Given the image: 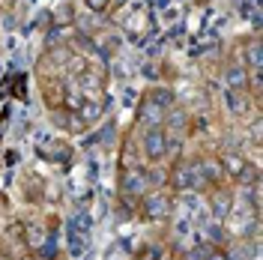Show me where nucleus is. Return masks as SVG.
<instances>
[{
  "instance_id": "nucleus-17",
  "label": "nucleus",
  "mask_w": 263,
  "mask_h": 260,
  "mask_svg": "<svg viewBox=\"0 0 263 260\" xmlns=\"http://www.w3.org/2000/svg\"><path fill=\"white\" fill-rule=\"evenodd\" d=\"M213 251V245H203V243H197V248H192L189 251V260H203L206 254Z\"/></svg>"
},
{
  "instance_id": "nucleus-2",
  "label": "nucleus",
  "mask_w": 263,
  "mask_h": 260,
  "mask_svg": "<svg viewBox=\"0 0 263 260\" xmlns=\"http://www.w3.org/2000/svg\"><path fill=\"white\" fill-rule=\"evenodd\" d=\"M149 192V171L144 168H126L123 174H120V195L135 200V197H144Z\"/></svg>"
},
{
  "instance_id": "nucleus-18",
  "label": "nucleus",
  "mask_w": 263,
  "mask_h": 260,
  "mask_svg": "<svg viewBox=\"0 0 263 260\" xmlns=\"http://www.w3.org/2000/svg\"><path fill=\"white\" fill-rule=\"evenodd\" d=\"M203 260H230V257H228V251H221V248H213V251H210V254H206Z\"/></svg>"
},
{
  "instance_id": "nucleus-10",
  "label": "nucleus",
  "mask_w": 263,
  "mask_h": 260,
  "mask_svg": "<svg viewBox=\"0 0 263 260\" xmlns=\"http://www.w3.org/2000/svg\"><path fill=\"white\" fill-rule=\"evenodd\" d=\"M75 114H78V120H81L84 126H93V123H99V120H102V114H105V102H96V99H87V96H84L81 108H78Z\"/></svg>"
},
{
  "instance_id": "nucleus-13",
  "label": "nucleus",
  "mask_w": 263,
  "mask_h": 260,
  "mask_svg": "<svg viewBox=\"0 0 263 260\" xmlns=\"http://www.w3.org/2000/svg\"><path fill=\"white\" fill-rule=\"evenodd\" d=\"M210 207H213V218L215 221H224V218L230 215V207H233L230 192H215V195L210 197Z\"/></svg>"
},
{
  "instance_id": "nucleus-21",
  "label": "nucleus",
  "mask_w": 263,
  "mask_h": 260,
  "mask_svg": "<svg viewBox=\"0 0 263 260\" xmlns=\"http://www.w3.org/2000/svg\"><path fill=\"white\" fill-rule=\"evenodd\" d=\"M33 260H45V257H39V254H36V257H33Z\"/></svg>"
},
{
  "instance_id": "nucleus-15",
  "label": "nucleus",
  "mask_w": 263,
  "mask_h": 260,
  "mask_svg": "<svg viewBox=\"0 0 263 260\" xmlns=\"http://www.w3.org/2000/svg\"><path fill=\"white\" fill-rule=\"evenodd\" d=\"M149 96L156 99V102H159L162 108H171V105H174V93H171V90H164V87H159V90H153Z\"/></svg>"
},
{
  "instance_id": "nucleus-3",
  "label": "nucleus",
  "mask_w": 263,
  "mask_h": 260,
  "mask_svg": "<svg viewBox=\"0 0 263 260\" xmlns=\"http://www.w3.org/2000/svg\"><path fill=\"white\" fill-rule=\"evenodd\" d=\"M218 162H221V168H224V174L233 177L236 182H251V179H257L254 164L248 162L246 156H239V153H224Z\"/></svg>"
},
{
  "instance_id": "nucleus-16",
  "label": "nucleus",
  "mask_w": 263,
  "mask_h": 260,
  "mask_svg": "<svg viewBox=\"0 0 263 260\" xmlns=\"http://www.w3.org/2000/svg\"><path fill=\"white\" fill-rule=\"evenodd\" d=\"M84 6H87L90 12H96V15H105V12L111 9V0H84Z\"/></svg>"
},
{
  "instance_id": "nucleus-19",
  "label": "nucleus",
  "mask_w": 263,
  "mask_h": 260,
  "mask_svg": "<svg viewBox=\"0 0 263 260\" xmlns=\"http://www.w3.org/2000/svg\"><path fill=\"white\" fill-rule=\"evenodd\" d=\"M9 90H12V78H6V81L0 84V99H3V96H9Z\"/></svg>"
},
{
  "instance_id": "nucleus-9",
  "label": "nucleus",
  "mask_w": 263,
  "mask_h": 260,
  "mask_svg": "<svg viewBox=\"0 0 263 260\" xmlns=\"http://www.w3.org/2000/svg\"><path fill=\"white\" fill-rule=\"evenodd\" d=\"M248 78H251V72H248L242 63H230L224 69V84H228V90H248Z\"/></svg>"
},
{
  "instance_id": "nucleus-4",
  "label": "nucleus",
  "mask_w": 263,
  "mask_h": 260,
  "mask_svg": "<svg viewBox=\"0 0 263 260\" xmlns=\"http://www.w3.org/2000/svg\"><path fill=\"white\" fill-rule=\"evenodd\" d=\"M141 153H144L147 162H162L164 156H167V135H164L162 126L144 132V138H141Z\"/></svg>"
},
{
  "instance_id": "nucleus-14",
  "label": "nucleus",
  "mask_w": 263,
  "mask_h": 260,
  "mask_svg": "<svg viewBox=\"0 0 263 260\" xmlns=\"http://www.w3.org/2000/svg\"><path fill=\"white\" fill-rule=\"evenodd\" d=\"M21 236H24V245H27V248H33V251H39V248L45 245V239H48V230L42 228V225H27Z\"/></svg>"
},
{
  "instance_id": "nucleus-22",
  "label": "nucleus",
  "mask_w": 263,
  "mask_h": 260,
  "mask_svg": "<svg viewBox=\"0 0 263 260\" xmlns=\"http://www.w3.org/2000/svg\"><path fill=\"white\" fill-rule=\"evenodd\" d=\"M135 260H149V257H135Z\"/></svg>"
},
{
  "instance_id": "nucleus-7",
  "label": "nucleus",
  "mask_w": 263,
  "mask_h": 260,
  "mask_svg": "<svg viewBox=\"0 0 263 260\" xmlns=\"http://www.w3.org/2000/svg\"><path fill=\"white\" fill-rule=\"evenodd\" d=\"M87 239H90V218H87V212H81L69 225V251L72 254H81L84 248H87Z\"/></svg>"
},
{
  "instance_id": "nucleus-23",
  "label": "nucleus",
  "mask_w": 263,
  "mask_h": 260,
  "mask_svg": "<svg viewBox=\"0 0 263 260\" xmlns=\"http://www.w3.org/2000/svg\"><path fill=\"white\" fill-rule=\"evenodd\" d=\"M162 260H171V257H162Z\"/></svg>"
},
{
  "instance_id": "nucleus-11",
  "label": "nucleus",
  "mask_w": 263,
  "mask_h": 260,
  "mask_svg": "<svg viewBox=\"0 0 263 260\" xmlns=\"http://www.w3.org/2000/svg\"><path fill=\"white\" fill-rule=\"evenodd\" d=\"M251 72V75H260L263 72V45L257 42V39H251L246 45V63H242Z\"/></svg>"
},
{
  "instance_id": "nucleus-12",
  "label": "nucleus",
  "mask_w": 263,
  "mask_h": 260,
  "mask_svg": "<svg viewBox=\"0 0 263 260\" xmlns=\"http://www.w3.org/2000/svg\"><path fill=\"white\" fill-rule=\"evenodd\" d=\"M197 168H200V177H203L206 185H218L221 177H224V168H221L218 159H203V162H197Z\"/></svg>"
},
{
  "instance_id": "nucleus-8",
  "label": "nucleus",
  "mask_w": 263,
  "mask_h": 260,
  "mask_svg": "<svg viewBox=\"0 0 263 260\" xmlns=\"http://www.w3.org/2000/svg\"><path fill=\"white\" fill-rule=\"evenodd\" d=\"M224 105H228V111L233 117H246L251 111V96H248V90H228Z\"/></svg>"
},
{
  "instance_id": "nucleus-5",
  "label": "nucleus",
  "mask_w": 263,
  "mask_h": 260,
  "mask_svg": "<svg viewBox=\"0 0 263 260\" xmlns=\"http://www.w3.org/2000/svg\"><path fill=\"white\" fill-rule=\"evenodd\" d=\"M171 212H174V203L164 192H153L141 203V215L149 218V221H164V218H171Z\"/></svg>"
},
{
  "instance_id": "nucleus-1",
  "label": "nucleus",
  "mask_w": 263,
  "mask_h": 260,
  "mask_svg": "<svg viewBox=\"0 0 263 260\" xmlns=\"http://www.w3.org/2000/svg\"><path fill=\"white\" fill-rule=\"evenodd\" d=\"M167 179H171V189H177V192H197V189L206 185L203 177H200L197 162H177L174 171L167 174Z\"/></svg>"
},
{
  "instance_id": "nucleus-20",
  "label": "nucleus",
  "mask_w": 263,
  "mask_h": 260,
  "mask_svg": "<svg viewBox=\"0 0 263 260\" xmlns=\"http://www.w3.org/2000/svg\"><path fill=\"white\" fill-rule=\"evenodd\" d=\"M111 3H117V6H126V3H129V0H111Z\"/></svg>"
},
{
  "instance_id": "nucleus-6",
  "label": "nucleus",
  "mask_w": 263,
  "mask_h": 260,
  "mask_svg": "<svg viewBox=\"0 0 263 260\" xmlns=\"http://www.w3.org/2000/svg\"><path fill=\"white\" fill-rule=\"evenodd\" d=\"M135 117H138V123H141L144 129H159L164 120H167V108H162V105H159V102L147 93V96L141 99L138 114H135Z\"/></svg>"
}]
</instances>
